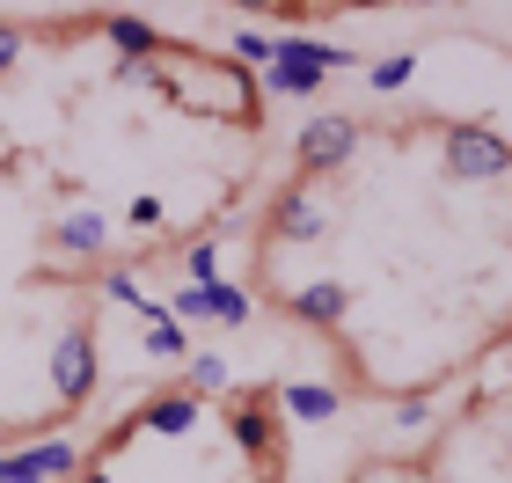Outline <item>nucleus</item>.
<instances>
[{
  "instance_id": "9d476101",
  "label": "nucleus",
  "mask_w": 512,
  "mask_h": 483,
  "mask_svg": "<svg viewBox=\"0 0 512 483\" xmlns=\"http://www.w3.org/2000/svg\"><path fill=\"white\" fill-rule=\"evenodd\" d=\"M278 403H286V418H300V425H330L344 410V396L330 381H278Z\"/></svg>"
},
{
  "instance_id": "0eeeda50",
  "label": "nucleus",
  "mask_w": 512,
  "mask_h": 483,
  "mask_svg": "<svg viewBox=\"0 0 512 483\" xmlns=\"http://www.w3.org/2000/svg\"><path fill=\"white\" fill-rule=\"evenodd\" d=\"M96 30L118 44V59H169V44H176V37H161L147 15H103Z\"/></svg>"
},
{
  "instance_id": "ddd939ff",
  "label": "nucleus",
  "mask_w": 512,
  "mask_h": 483,
  "mask_svg": "<svg viewBox=\"0 0 512 483\" xmlns=\"http://www.w3.org/2000/svg\"><path fill=\"white\" fill-rule=\"evenodd\" d=\"M183 381H191V396L205 403V396H227V388H235V366H227L220 352H191L183 359Z\"/></svg>"
},
{
  "instance_id": "f257e3e1",
  "label": "nucleus",
  "mask_w": 512,
  "mask_h": 483,
  "mask_svg": "<svg viewBox=\"0 0 512 483\" xmlns=\"http://www.w3.org/2000/svg\"><path fill=\"white\" fill-rule=\"evenodd\" d=\"M439 147H447V176L454 183H505L512 176V147L491 125H447Z\"/></svg>"
},
{
  "instance_id": "4be33fe9",
  "label": "nucleus",
  "mask_w": 512,
  "mask_h": 483,
  "mask_svg": "<svg viewBox=\"0 0 512 483\" xmlns=\"http://www.w3.org/2000/svg\"><path fill=\"white\" fill-rule=\"evenodd\" d=\"M22 52H30V30H22V22H8V15H0V74H8V66H15Z\"/></svg>"
},
{
  "instance_id": "20e7f679",
  "label": "nucleus",
  "mask_w": 512,
  "mask_h": 483,
  "mask_svg": "<svg viewBox=\"0 0 512 483\" xmlns=\"http://www.w3.org/2000/svg\"><path fill=\"white\" fill-rule=\"evenodd\" d=\"M352 154H359V118L322 110V118L300 125V169H308V176H330V169H344Z\"/></svg>"
},
{
  "instance_id": "6e6552de",
  "label": "nucleus",
  "mask_w": 512,
  "mask_h": 483,
  "mask_svg": "<svg viewBox=\"0 0 512 483\" xmlns=\"http://www.w3.org/2000/svg\"><path fill=\"white\" fill-rule=\"evenodd\" d=\"M227 432L249 462H278V432H271V403H235L227 410Z\"/></svg>"
},
{
  "instance_id": "4468645a",
  "label": "nucleus",
  "mask_w": 512,
  "mask_h": 483,
  "mask_svg": "<svg viewBox=\"0 0 512 483\" xmlns=\"http://www.w3.org/2000/svg\"><path fill=\"white\" fill-rule=\"evenodd\" d=\"M198 293H205V322H227V330H235V322H249V315H256L249 286H235V279H220V286H198Z\"/></svg>"
},
{
  "instance_id": "9b49d317",
  "label": "nucleus",
  "mask_w": 512,
  "mask_h": 483,
  "mask_svg": "<svg viewBox=\"0 0 512 483\" xmlns=\"http://www.w3.org/2000/svg\"><path fill=\"white\" fill-rule=\"evenodd\" d=\"M205 418V403L183 388V396H154L147 410H139V432H161V440H183V432H198Z\"/></svg>"
},
{
  "instance_id": "393cba45",
  "label": "nucleus",
  "mask_w": 512,
  "mask_h": 483,
  "mask_svg": "<svg viewBox=\"0 0 512 483\" xmlns=\"http://www.w3.org/2000/svg\"><path fill=\"white\" fill-rule=\"evenodd\" d=\"M505 183H512V176H505Z\"/></svg>"
},
{
  "instance_id": "f8f14e48",
  "label": "nucleus",
  "mask_w": 512,
  "mask_h": 483,
  "mask_svg": "<svg viewBox=\"0 0 512 483\" xmlns=\"http://www.w3.org/2000/svg\"><path fill=\"white\" fill-rule=\"evenodd\" d=\"M256 88H264V96H278V103H308V96H322L330 81L308 74V66H264V81H256Z\"/></svg>"
},
{
  "instance_id": "f03ea898",
  "label": "nucleus",
  "mask_w": 512,
  "mask_h": 483,
  "mask_svg": "<svg viewBox=\"0 0 512 483\" xmlns=\"http://www.w3.org/2000/svg\"><path fill=\"white\" fill-rule=\"evenodd\" d=\"M52 381H59V403H88L103 381V352H96V330L88 322H66L59 344H52Z\"/></svg>"
},
{
  "instance_id": "b1692460",
  "label": "nucleus",
  "mask_w": 512,
  "mask_h": 483,
  "mask_svg": "<svg viewBox=\"0 0 512 483\" xmlns=\"http://www.w3.org/2000/svg\"><path fill=\"white\" fill-rule=\"evenodd\" d=\"M74 483H118V476H110V469H103V462H88V469H81V476H74Z\"/></svg>"
},
{
  "instance_id": "1a4fd4ad",
  "label": "nucleus",
  "mask_w": 512,
  "mask_h": 483,
  "mask_svg": "<svg viewBox=\"0 0 512 483\" xmlns=\"http://www.w3.org/2000/svg\"><path fill=\"white\" fill-rule=\"evenodd\" d=\"M286 308H293L300 322H322V330H330V322H344V315H352V286H337V279L293 286V293H286Z\"/></svg>"
},
{
  "instance_id": "a211bd4d",
  "label": "nucleus",
  "mask_w": 512,
  "mask_h": 483,
  "mask_svg": "<svg viewBox=\"0 0 512 483\" xmlns=\"http://www.w3.org/2000/svg\"><path fill=\"white\" fill-rule=\"evenodd\" d=\"M410 74H417V59L410 52H388V59L366 66V88H374V96H395V88H410Z\"/></svg>"
},
{
  "instance_id": "2eb2a0df",
  "label": "nucleus",
  "mask_w": 512,
  "mask_h": 483,
  "mask_svg": "<svg viewBox=\"0 0 512 483\" xmlns=\"http://www.w3.org/2000/svg\"><path fill=\"white\" fill-rule=\"evenodd\" d=\"M103 301H118V308H139V315H161V301H154V293L132 279V264H110V271H103Z\"/></svg>"
},
{
  "instance_id": "f3484780",
  "label": "nucleus",
  "mask_w": 512,
  "mask_h": 483,
  "mask_svg": "<svg viewBox=\"0 0 512 483\" xmlns=\"http://www.w3.org/2000/svg\"><path fill=\"white\" fill-rule=\"evenodd\" d=\"M183 286H220V242L213 235H198L183 249Z\"/></svg>"
},
{
  "instance_id": "423d86ee",
  "label": "nucleus",
  "mask_w": 512,
  "mask_h": 483,
  "mask_svg": "<svg viewBox=\"0 0 512 483\" xmlns=\"http://www.w3.org/2000/svg\"><path fill=\"white\" fill-rule=\"evenodd\" d=\"M52 249H66V257H103L110 249V213L103 205H66L52 220Z\"/></svg>"
},
{
  "instance_id": "5701e85b",
  "label": "nucleus",
  "mask_w": 512,
  "mask_h": 483,
  "mask_svg": "<svg viewBox=\"0 0 512 483\" xmlns=\"http://www.w3.org/2000/svg\"><path fill=\"white\" fill-rule=\"evenodd\" d=\"M118 81H132V88H161V59H118Z\"/></svg>"
},
{
  "instance_id": "6ab92c4d",
  "label": "nucleus",
  "mask_w": 512,
  "mask_h": 483,
  "mask_svg": "<svg viewBox=\"0 0 512 483\" xmlns=\"http://www.w3.org/2000/svg\"><path fill=\"white\" fill-rule=\"evenodd\" d=\"M125 227L132 235H161V227H169V205H161L154 191H139V198H125Z\"/></svg>"
},
{
  "instance_id": "7ed1b4c3",
  "label": "nucleus",
  "mask_w": 512,
  "mask_h": 483,
  "mask_svg": "<svg viewBox=\"0 0 512 483\" xmlns=\"http://www.w3.org/2000/svg\"><path fill=\"white\" fill-rule=\"evenodd\" d=\"M88 454L81 440H30L15 454H0V483H59V476H81Z\"/></svg>"
},
{
  "instance_id": "dca6fc26",
  "label": "nucleus",
  "mask_w": 512,
  "mask_h": 483,
  "mask_svg": "<svg viewBox=\"0 0 512 483\" xmlns=\"http://www.w3.org/2000/svg\"><path fill=\"white\" fill-rule=\"evenodd\" d=\"M147 352H154V359H176V366L191 359V337H183V322H176L169 308L147 315Z\"/></svg>"
},
{
  "instance_id": "39448f33",
  "label": "nucleus",
  "mask_w": 512,
  "mask_h": 483,
  "mask_svg": "<svg viewBox=\"0 0 512 483\" xmlns=\"http://www.w3.org/2000/svg\"><path fill=\"white\" fill-rule=\"evenodd\" d=\"M271 235L278 242H322L330 235V205L315 198V183H286L271 198Z\"/></svg>"
},
{
  "instance_id": "aec40b11",
  "label": "nucleus",
  "mask_w": 512,
  "mask_h": 483,
  "mask_svg": "<svg viewBox=\"0 0 512 483\" xmlns=\"http://www.w3.org/2000/svg\"><path fill=\"white\" fill-rule=\"evenodd\" d=\"M227 52L264 74V66H271V30H227Z\"/></svg>"
},
{
  "instance_id": "412c9836",
  "label": "nucleus",
  "mask_w": 512,
  "mask_h": 483,
  "mask_svg": "<svg viewBox=\"0 0 512 483\" xmlns=\"http://www.w3.org/2000/svg\"><path fill=\"white\" fill-rule=\"evenodd\" d=\"M439 418V403L432 396H403V403H395V425H403V432H425Z\"/></svg>"
}]
</instances>
